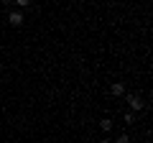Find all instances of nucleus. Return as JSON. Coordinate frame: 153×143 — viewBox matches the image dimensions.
I'll list each match as a JSON object with an SVG mask.
<instances>
[{
	"instance_id": "4",
	"label": "nucleus",
	"mask_w": 153,
	"mask_h": 143,
	"mask_svg": "<svg viewBox=\"0 0 153 143\" xmlns=\"http://www.w3.org/2000/svg\"><path fill=\"white\" fill-rule=\"evenodd\" d=\"M100 128H102V130H112V120H102Z\"/></svg>"
},
{
	"instance_id": "3",
	"label": "nucleus",
	"mask_w": 153,
	"mask_h": 143,
	"mask_svg": "<svg viewBox=\"0 0 153 143\" xmlns=\"http://www.w3.org/2000/svg\"><path fill=\"white\" fill-rule=\"evenodd\" d=\"M110 89H112V95H115V97H120V95H125V87H123V82H115V84H112Z\"/></svg>"
},
{
	"instance_id": "6",
	"label": "nucleus",
	"mask_w": 153,
	"mask_h": 143,
	"mask_svg": "<svg viewBox=\"0 0 153 143\" xmlns=\"http://www.w3.org/2000/svg\"><path fill=\"white\" fill-rule=\"evenodd\" d=\"M117 143H130V138H128V136H120V138H117Z\"/></svg>"
},
{
	"instance_id": "7",
	"label": "nucleus",
	"mask_w": 153,
	"mask_h": 143,
	"mask_svg": "<svg viewBox=\"0 0 153 143\" xmlns=\"http://www.w3.org/2000/svg\"><path fill=\"white\" fill-rule=\"evenodd\" d=\"M100 143H110V141H100Z\"/></svg>"
},
{
	"instance_id": "2",
	"label": "nucleus",
	"mask_w": 153,
	"mask_h": 143,
	"mask_svg": "<svg viewBox=\"0 0 153 143\" xmlns=\"http://www.w3.org/2000/svg\"><path fill=\"white\" fill-rule=\"evenodd\" d=\"M8 23L10 26H23V13H18V10H10V16H8Z\"/></svg>"
},
{
	"instance_id": "5",
	"label": "nucleus",
	"mask_w": 153,
	"mask_h": 143,
	"mask_svg": "<svg viewBox=\"0 0 153 143\" xmlns=\"http://www.w3.org/2000/svg\"><path fill=\"white\" fill-rule=\"evenodd\" d=\"M125 123H135V112H125Z\"/></svg>"
},
{
	"instance_id": "1",
	"label": "nucleus",
	"mask_w": 153,
	"mask_h": 143,
	"mask_svg": "<svg viewBox=\"0 0 153 143\" xmlns=\"http://www.w3.org/2000/svg\"><path fill=\"white\" fill-rule=\"evenodd\" d=\"M128 105H130L133 110H143V107H146V102H143L138 95H128Z\"/></svg>"
}]
</instances>
